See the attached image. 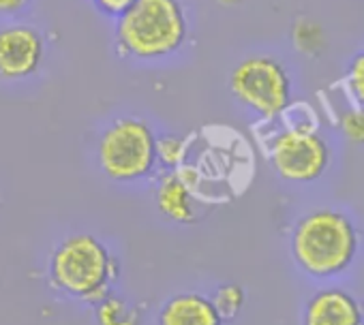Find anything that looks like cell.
<instances>
[{
	"label": "cell",
	"mask_w": 364,
	"mask_h": 325,
	"mask_svg": "<svg viewBox=\"0 0 364 325\" xmlns=\"http://www.w3.org/2000/svg\"><path fill=\"white\" fill-rule=\"evenodd\" d=\"M116 48L124 58L154 62L169 58L189 39V18L180 0H135L116 18Z\"/></svg>",
	"instance_id": "obj_1"
},
{
	"label": "cell",
	"mask_w": 364,
	"mask_h": 325,
	"mask_svg": "<svg viewBox=\"0 0 364 325\" xmlns=\"http://www.w3.org/2000/svg\"><path fill=\"white\" fill-rule=\"evenodd\" d=\"M291 255L298 268L313 278L343 274L360 250V231L338 210H313L291 231Z\"/></svg>",
	"instance_id": "obj_2"
},
{
	"label": "cell",
	"mask_w": 364,
	"mask_h": 325,
	"mask_svg": "<svg viewBox=\"0 0 364 325\" xmlns=\"http://www.w3.org/2000/svg\"><path fill=\"white\" fill-rule=\"evenodd\" d=\"M118 259L92 233H73L52 253V282L84 302L99 304L109 295V285L118 278Z\"/></svg>",
	"instance_id": "obj_3"
},
{
	"label": "cell",
	"mask_w": 364,
	"mask_h": 325,
	"mask_svg": "<svg viewBox=\"0 0 364 325\" xmlns=\"http://www.w3.org/2000/svg\"><path fill=\"white\" fill-rule=\"evenodd\" d=\"M101 172L114 182H137L156 167V135L137 116L116 118L101 135L97 145Z\"/></svg>",
	"instance_id": "obj_4"
},
{
	"label": "cell",
	"mask_w": 364,
	"mask_h": 325,
	"mask_svg": "<svg viewBox=\"0 0 364 325\" xmlns=\"http://www.w3.org/2000/svg\"><path fill=\"white\" fill-rule=\"evenodd\" d=\"M234 99L259 118H279L291 105V79L274 56H249L230 75Z\"/></svg>",
	"instance_id": "obj_5"
},
{
	"label": "cell",
	"mask_w": 364,
	"mask_h": 325,
	"mask_svg": "<svg viewBox=\"0 0 364 325\" xmlns=\"http://www.w3.org/2000/svg\"><path fill=\"white\" fill-rule=\"evenodd\" d=\"M270 162L283 180L309 184L326 174L330 165V145L313 128L294 126L272 139Z\"/></svg>",
	"instance_id": "obj_6"
},
{
	"label": "cell",
	"mask_w": 364,
	"mask_h": 325,
	"mask_svg": "<svg viewBox=\"0 0 364 325\" xmlns=\"http://www.w3.org/2000/svg\"><path fill=\"white\" fill-rule=\"evenodd\" d=\"M46 56L43 35L31 24H7L0 28V79L22 82L33 77Z\"/></svg>",
	"instance_id": "obj_7"
},
{
	"label": "cell",
	"mask_w": 364,
	"mask_h": 325,
	"mask_svg": "<svg viewBox=\"0 0 364 325\" xmlns=\"http://www.w3.org/2000/svg\"><path fill=\"white\" fill-rule=\"evenodd\" d=\"M302 325H364V308L351 293L328 287L311 295Z\"/></svg>",
	"instance_id": "obj_8"
},
{
	"label": "cell",
	"mask_w": 364,
	"mask_h": 325,
	"mask_svg": "<svg viewBox=\"0 0 364 325\" xmlns=\"http://www.w3.org/2000/svg\"><path fill=\"white\" fill-rule=\"evenodd\" d=\"M159 325H223V316L213 299L200 293H182L165 302L159 312Z\"/></svg>",
	"instance_id": "obj_9"
},
{
	"label": "cell",
	"mask_w": 364,
	"mask_h": 325,
	"mask_svg": "<svg viewBox=\"0 0 364 325\" xmlns=\"http://www.w3.org/2000/svg\"><path fill=\"white\" fill-rule=\"evenodd\" d=\"M154 202H156V208L173 223L189 225L198 219L191 184L178 172L167 174L159 182L156 193H154Z\"/></svg>",
	"instance_id": "obj_10"
},
{
	"label": "cell",
	"mask_w": 364,
	"mask_h": 325,
	"mask_svg": "<svg viewBox=\"0 0 364 325\" xmlns=\"http://www.w3.org/2000/svg\"><path fill=\"white\" fill-rule=\"evenodd\" d=\"M99 325H141V316L122 297L107 295L97 304Z\"/></svg>",
	"instance_id": "obj_11"
},
{
	"label": "cell",
	"mask_w": 364,
	"mask_h": 325,
	"mask_svg": "<svg viewBox=\"0 0 364 325\" xmlns=\"http://www.w3.org/2000/svg\"><path fill=\"white\" fill-rule=\"evenodd\" d=\"M187 156V139L178 135H163L156 139V162L176 172Z\"/></svg>",
	"instance_id": "obj_12"
},
{
	"label": "cell",
	"mask_w": 364,
	"mask_h": 325,
	"mask_svg": "<svg viewBox=\"0 0 364 325\" xmlns=\"http://www.w3.org/2000/svg\"><path fill=\"white\" fill-rule=\"evenodd\" d=\"M213 304L215 308L219 310V314L225 319H236L238 312L242 310L245 306V291L240 285L236 282H228V285H221L217 291H215V297H213Z\"/></svg>",
	"instance_id": "obj_13"
},
{
	"label": "cell",
	"mask_w": 364,
	"mask_h": 325,
	"mask_svg": "<svg viewBox=\"0 0 364 325\" xmlns=\"http://www.w3.org/2000/svg\"><path fill=\"white\" fill-rule=\"evenodd\" d=\"M294 43L304 54H317L323 45V33L313 20H298L294 26Z\"/></svg>",
	"instance_id": "obj_14"
},
{
	"label": "cell",
	"mask_w": 364,
	"mask_h": 325,
	"mask_svg": "<svg viewBox=\"0 0 364 325\" xmlns=\"http://www.w3.org/2000/svg\"><path fill=\"white\" fill-rule=\"evenodd\" d=\"M341 133L349 143L364 145V107H351L341 116Z\"/></svg>",
	"instance_id": "obj_15"
},
{
	"label": "cell",
	"mask_w": 364,
	"mask_h": 325,
	"mask_svg": "<svg viewBox=\"0 0 364 325\" xmlns=\"http://www.w3.org/2000/svg\"><path fill=\"white\" fill-rule=\"evenodd\" d=\"M347 86L353 99L364 107V50L355 54L347 67Z\"/></svg>",
	"instance_id": "obj_16"
},
{
	"label": "cell",
	"mask_w": 364,
	"mask_h": 325,
	"mask_svg": "<svg viewBox=\"0 0 364 325\" xmlns=\"http://www.w3.org/2000/svg\"><path fill=\"white\" fill-rule=\"evenodd\" d=\"M95 3V7L103 13V16H107V18H120L135 0H92Z\"/></svg>",
	"instance_id": "obj_17"
},
{
	"label": "cell",
	"mask_w": 364,
	"mask_h": 325,
	"mask_svg": "<svg viewBox=\"0 0 364 325\" xmlns=\"http://www.w3.org/2000/svg\"><path fill=\"white\" fill-rule=\"evenodd\" d=\"M31 5V0H0V16L3 18H11V16H20L22 11H26Z\"/></svg>",
	"instance_id": "obj_18"
}]
</instances>
